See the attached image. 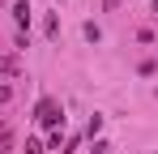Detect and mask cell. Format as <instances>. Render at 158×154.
<instances>
[{
  "label": "cell",
  "mask_w": 158,
  "mask_h": 154,
  "mask_svg": "<svg viewBox=\"0 0 158 154\" xmlns=\"http://www.w3.org/2000/svg\"><path fill=\"white\" fill-rule=\"evenodd\" d=\"M34 120L60 133V128H64V111H60V103H56V99H39V107H34Z\"/></svg>",
  "instance_id": "6da1fadb"
},
{
  "label": "cell",
  "mask_w": 158,
  "mask_h": 154,
  "mask_svg": "<svg viewBox=\"0 0 158 154\" xmlns=\"http://www.w3.org/2000/svg\"><path fill=\"white\" fill-rule=\"evenodd\" d=\"M13 13H17V26H30V4H26V0H17Z\"/></svg>",
  "instance_id": "7a4b0ae2"
},
{
  "label": "cell",
  "mask_w": 158,
  "mask_h": 154,
  "mask_svg": "<svg viewBox=\"0 0 158 154\" xmlns=\"http://www.w3.org/2000/svg\"><path fill=\"white\" fill-rule=\"evenodd\" d=\"M26 154H43V146H39V141L30 137V141H26Z\"/></svg>",
  "instance_id": "3957f363"
},
{
  "label": "cell",
  "mask_w": 158,
  "mask_h": 154,
  "mask_svg": "<svg viewBox=\"0 0 158 154\" xmlns=\"http://www.w3.org/2000/svg\"><path fill=\"white\" fill-rule=\"evenodd\" d=\"M90 154H111V146H107V141H94V150Z\"/></svg>",
  "instance_id": "277c9868"
},
{
  "label": "cell",
  "mask_w": 158,
  "mask_h": 154,
  "mask_svg": "<svg viewBox=\"0 0 158 154\" xmlns=\"http://www.w3.org/2000/svg\"><path fill=\"white\" fill-rule=\"evenodd\" d=\"M13 99V90H9V86H0V103H9Z\"/></svg>",
  "instance_id": "5b68a950"
},
{
  "label": "cell",
  "mask_w": 158,
  "mask_h": 154,
  "mask_svg": "<svg viewBox=\"0 0 158 154\" xmlns=\"http://www.w3.org/2000/svg\"><path fill=\"white\" fill-rule=\"evenodd\" d=\"M115 4H120V0H107V9H115Z\"/></svg>",
  "instance_id": "8992f818"
},
{
  "label": "cell",
  "mask_w": 158,
  "mask_h": 154,
  "mask_svg": "<svg viewBox=\"0 0 158 154\" xmlns=\"http://www.w3.org/2000/svg\"><path fill=\"white\" fill-rule=\"evenodd\" d=\"M154 13H158V0H154Z\"/></svg>",
  "instance_id": "52a82bcc"
}]
</instances>
